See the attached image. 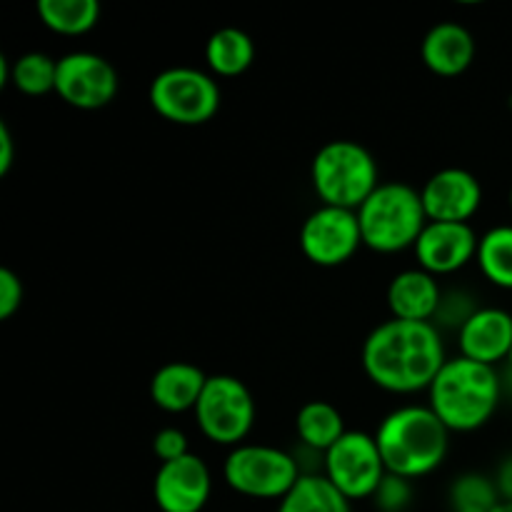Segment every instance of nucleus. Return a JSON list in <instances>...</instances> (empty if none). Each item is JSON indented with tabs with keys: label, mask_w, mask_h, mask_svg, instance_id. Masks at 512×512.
<instances>
[{
	"label": "nucleus",
	"mask_w": 512,
	"mask_h": 512,
	"mask_svg": "<svg viewBox=\"0 0 512 512\" xmlns=\"http://www.w3.org/2000/svg\"><path fill=\"white\" fill-rule=\"evenodd\" d=\"M475 263L495 288L512 290V225H495L480 235Z\"/></svg>",
	"instance_id": "5701e85b"
},
{
	"label": "nucleus",
	"mask_w": 512,
	"mask_h": 512,
	"mask_svg": "<svg viewBox=\"0 0 512 512\" xmlns=\"http://www.w3.org/2000/svg\"><path fill=\"white\" fill-rule=\"evenodd\" d=\"M153 453L155 458L160 460V465L185 458V455H190L188 435H185L180 428L158 430L153 438Z\"/></svg>",
	"instance_id": "bb28decb"
},
{
	"label": "nucleus",
	"mask_w": 512,
	"mask_h": 512,
	"mask_svg": "<svg viewBox=\"0 0 512 512\" xmlns=\"http://www.w3.org/2000/svg\"><path fill=\"white\" fill-rule=\"evenodd\" d=\"M460 355L495 368L512 348V315L503 308H478L458 330Z\"/></svg>",
	"instance_id": "2eb2a0df"
},
{
	"label": "nucleus",
	"mask_w": 512,
	"mask_h": 512,
	"mask_svg": "<svg viewBox=\"0 0 512 512\" xmlns=\"http://www.w3.org/2000/svg\"><path fill=\"white\" fill-rule=\"evenodd\" d=\"M495 485H498L503 503L512 505V458L505 460V463L498 468V475H495Z\"/></svg>",
	"instance_id": "c756f323"
},
{
	"label": "nucleus",
	"mask_w": 512,
	"mask_h": 512,
	"mask_svg": "<svg viewBox=\"0 0 512 512\" xmlns=\"http://www.w3.org/2000/svg\"><path fill=\"white\" fill-rule=\"evenodd\" d=\"M213 493V475L195 453L163 463L153 478V500L160 512H203Z\"/></svg>",
	"instance_id": "f8f14e48"
},
{
	"label": "nucleus",
	"mask_w": 512,
	"mask_h": 512,
	"mask_svg": "<svg viewBox=\"0 0 512 512\" xmlns=\"http://www.w3.org/2000/svg\"><path fill=\"white\" fill-rule=\"evenodd\" d=\"M323 475L350 503L368 498L373 500L375 490L388 475L375 435L348 430L323 455Z\"/></svg>",
	"instance_id": "1a4fd4ad"
},
{
	"label": "nucleus",
	"mask_w": 512,
	"mask_h": 512,
	"mask_svg": "<svg viewBox=\"0 0 512 512\" xmlns=\"http://www.w3.org/2000/svg\"><path fill=\"white\" fill-rule=\"evenodd\" d=\"M205 60L218 78H238L253 65L255 43L245 30L220 28L205 43Z\"/></svg>",
	"instance_id": "aec40b11"
},
{
	"label": "nucleus",
	"mask_w": 512,
	"mask_h": 512,
	"mask_svg": "<svg viewBox=\"0 0 512 512\" xmlns=\"http://www.w3.org/2000/svg\"><path fill=\"white\" fill-rule=\"evenodd\" d=\"M503 383L498 370L475 360L448 358L428 388V405L450 433H473L498 410Z\"/></svg>",
	"instance_id": "7ed1b4c3"
},
{
	"label": "nucleus",
	"mask_w": 512,
	"mask_h": 512,
	"mask_svg": "<svg viewBox=\"0 0 512 512\" xmlns=\"http://www.w3.org/2000/svg\"><path fill=\"white\" fill-rule=\"evenodd\" d=\"M503 503L495 478L480 473L458 475L450 485V510L453 512H495Z\"/></svg>",
	"instance_id": "393cba45"
},
{
	"label": "nucleus",
	"mask_w": 512,
	"mask_h": 512,
	"mask_svg": "<svg viewBox=\"0 0 512 512\" xmlns=\"http://www.w3.org/2000/svg\"><path fill=\"white\" fill-rule=\"evenodd\" d=\"M363 245L360 220L355 210L320 205L303 220L300 250L318 268H340Z\"/></svg>",
	"instance_id": "9d476101"
},
{
	"label": "nucleus",
	"mask_w": 512,
	"mask_h": 512,
	"mask_svg": "<svg viewBox=\"0 0 512 512\" xmlns=\"http://www.w3.org/2000/svg\"><path fill=\"white\" fill-rule=\"evenodd\" d=\"M508 200H510V208H512V188H510V195H508Z\"/></svg>",
	"instance_id": "473e14b6"
},
{
	"label": "nucleus",
	"mask_w": 512,
	"mask_h": 512,
	"mask_svg": "<svg viewBox=\"0 0 512 512\" xmlns=\"http://www.w3.org/2000/svg\"><path fill=\"white\" fill-rule=\"evenodd\" d=\"M420 58L430 73L440 78H458L475 60L473 33L460 23L433 25L420 43Z\"/></svg>",
	"instance_id": "f3484780"
},
{
	"label": "nucleus",
	"mask_w": 512,
	"mask_h": 512,
	"mask_svg": "<svg viewBox=\"0 0 512 512\" xmlns=\"http://www.w3.org/2000/svg\"><path fill=\"white\" fill-rule=\"evenodd\" d=\"M310 183L323 205L358 210L380 185L378 163L358 140H330L310 163Z\"/></svg>",
	"instance_id": "39448f33"
},
{
	"label": "nucleus",
	"mask_w": 512,
	"mask_h": 512,
	"mask_svg": "<svg viewBox=\"0 0 512 512\" xmlns=\"http://www.w3.org/2000/svg\"><path fill=\"white\" fill-rule=\"evenodd\" d=\"M360 360L370 383L395 395L428 390L448 363L438 325L395 318L365 338Z\"/></svg>",
	"instance_id": "f257e3e1"
},
{
	"label": "nucleus",
	"mask_w": 512,
	"mask_h": 512,
	"mask_svg": "<svg viewBox=\"0 0 512 512\" xmlns=\"http://www.w3.org/2000/svg\"><path fill=\"white\" fill-rule=\"evenodd\" d=\"M35 10L45 28L65 38L90 33L100 20V5L95 0H40Z\"/></svg>",
	"instance_id": "4be33fe9"
},
{
	"label": "nucleus",
	"mask_w": 512,
	"mask_h": 512,
	"mask_svg": "<svg viewBox=\"0 0 512 512\" xmlns=\"http://www.w3.org/2000/svg\"><path fill=\"white\" fill-rule=\"evenodd\" d=\"M390 475L418 480L438 470L450 450V430L430 405H403L380 420L375 430Z\"/></svg>",
	"instance_id": "f03ea898"
},
{
	"label": "nucleus",
	"mask_w": 512,
	"mask_h": 512,
	"mask_svg": "<svg viewBox=\"0 0 512 512\" xmlns=\"http://www.w3.org/2000/svg\"><path fill=\"white\" fill-rule=\"evenodd\" d=\"M58 80V60L50 55L30 50V53L18 55L13 60V73H10V85L23 95H48L55 90Z\"/></svg>",
	"instance_id": "b1692460"
},
{
	"label": "nucleus",
	"mask_w": 512,
	"mask_h": 512,
	"mask_svg": "<svg viewBox=\"0 0 512 512\" xmlns=\"http://www.w3.org/2000/svg\"><path fill=\"white\" fill-rule=\"evenodd\" d=\"M303 470L295 455L273 445L243 443L225 458L223 478L230 490L253 500H283Z\"/></svg>",
	"instance_id": "0eeeda50"
},
{
	"label": "nucleus",
	"mask_w": 512,
	"mask_h": 512,
	"mask_svg": "<svg viewBox=\"0 0 512 512\" xmlns=\"http://www.w3.org/2000/svg\"><path fill=\"white\" fill-rule=\"evenodd\" d=\"M25 298L23 280L15 270L0 268V320H10L20 310Z\"/></svg>",
	"instance_id": "cd10ccee"
},
{
	"label": "nucleus",
	"mask_w": 512,
	"mask_h": 512,
	"mask_svg": "<svg viewBox=\"0 0 512 512\" xmlns=\"http://www.w3.org/2000/svg\"><path fill=\"white\" fill-rule=\"evenodd\" d=\"M295 430L300 443L313 453H328L345 433V418L328 400H310L295 415Z\"/></svg>",
	"instance_id": "6ab92c4d"
},
{
	"label": "nucleus",
	"mask_w": 512,
	"mask_h": 512,
	"mask_svg": "<svg viewBox=\"0 0 512 512\" xmlns=\"http://www.w3.org/2000/svg\"><path fill=\"white\" fill-rule=\"evenodd\" d=\"M120 90L118 70L103 55L75 50L58 58L55 93L63 103L78 110H100L115 100Z\"/></svg>",
	"instance_id": "9b49d317"
},
{
	"label": "nucleus",
	"mask_w": 512,
	"mask_h": 512,
	"mask_svg": "<svg viewBox=\"0 0 512 512\" xmlns=\"http://www.w3.org/2000/svg\"><path fill=\"white\" fill-rule=\"evenodd\" d=\"M13 158H15L13 133H10L5 120H0V175L10 173V168H13Z\"/></svg>",
	"instance_id": "c85d7f7f"
},
{
	"label": "nucleus",
	"mask_w": 512,
	"mask_h": 512,
	"mask_svg": "<svg viewBox=\"0 0 512 512\" xmlns=\"http://www.w3.org/2000/svg\"><path fill=\"white\" fill-rule=\"evenodd\" d=\"M355 213L360 220L363 245L383 255L415 248L428 225L420 190L400 180L380 183Z\"/></svg>",
	"instance_id": "20e7f679"
},
{
	"label": "nucleus",
	"mask_w": 512,
	"mask_h": 512,
	"mask_svg": "<svg viewBox=\"0 0 512 512\" xmlns=\"http://www.w3.org/2000/svg\"><path fill=\"white\" fill-rule=\"evenodd\" d=\"M505 363H508V368L512 370V348H510V355H508V360H505Z\"/></svg>",
	"instance_id": "2f4dec72"
},
{
	"label": "nucleus",
	"mask_w": 512,
	"mask_h": 512,
	"mask_svg": "<svg viewBox=\"0 0 512 512\" xmlns=\"http://www.w3.org/2000/svg\"><path fill=\"white\" fill-rule=\"evenodd\" d=\"M495 512H512V505H508V503H500L498 508H495Z\"/></svg>",
	"instance_id": "7c9ffc66"
},
{
	"label": "nucleus",
	"mask_w": 512,
	"mask_h": 512,
	"mask_svg": "<svg viewBox=\"0 0 512 512\" xmlns=\"http://www.w3.org/2000/svg\"><path fill=\"white\" fill-rule=\"evenodd\" d=\"M148 100L155 113L173 125H205L220 110V85L210 73L190 65L165 68L150 80Z\"/></svg>",
	"instance_id": "423d86ee"
},
{
	"label": "nucleus",
	"mask_w": 512,
	"mask_h": 512,
	"mask_svg": "<svg viewBox=\"0 0 512 512\" xmlns=\"http://www.w3.org/2000/svg\"><path fill=\"white\" fill-rule=\"evenodd\" d=\"M375 508L380 512H405L413 503V488H410V480L400 478V475H385V480L380 483V488L373 495Z\"/></svg>",
	"instance_id": "a878e982"
},
{
	"label": "nucleus",
	"mask_w": 512,
	"mask_h": 512,
	"mask_svg": "<svg viewBox=\"0 0 512 512\" xmlns=\"http://www.w3.org/2000/svg\"><path fill=\"white\" fill-rule=\"evenodd\" d=\"M420 198L430 223H470L483 205V185L470 170L443 168L425 180Z\"/></svg>",
	"instance_id": "ddd939ff"
},
{
	"label": "nucleus",
	"mask_w": 512,
	"mask_h": 512,
	"mask_svg": "<svg viewBox=\"0 0 512 512\" xmlns=\"http://www.w3.org/2000/svg\"><path fill=\"white\" fill-rule=\"evenodd\" d=\"M200 433L215 445L238 448L255 425V400L248 385L235 375H210L195 405Z\"/></svg>",
	"instance_id": "6e6552de"
},
{
	"label": "nucleus",
	"mask_w": 512,
	"mask_h": 512,
	"mask_svg": "<svg viewBox=\"0 0 512 512\" xmlns=\"http://www.w3.org/2000/svg\"><path fill=\"white\" fill-rule=\"evenodd\" d=\"M278 512H350V500L325 475L303 473L278 503Z\"/></svg>",
	"instance_id": "412c9836"
},
{
	"label": "nucleus",
	"mask_w": 512,
	"mask_h": 512,
	"mask_svg": "<svg viewBox=\"0 0 512 512\" xmlns=\"http://www.w3.org/2000/svg\"><path fill=\"white\" fill-rule=\"evenodd\" d=\"M478 245L480 238L470 223H430L428 220L413 253L420 270L443 278L473 263L478 258Z\"/></svg>",
	"instance_id": "4468645a"
},
{
	"label": "nucleus",
	"mask_w": 512,
	"mask_h": 512,
	"mask_svg": "<svg viewBox=\"0 0 512 512\" xmlns=\"http://www.w3.org/2000/svg\"><path fill=\"white\" fill-rule=\"evenodd\" d=\"M443 303V288L438 278L420 268L403 270L388 285V308L395 320L433 323Z\"/></svg>",
	"instance_id": "dca6fc26"
},
{
	"label": "nucleus",
	"mask_w": 512,
	"mask_h": 512,
	"mask_svg": "<svg viewBox=\"0 0 512 512\" xmlns=\"http://www.w3.org/2000/svg\"><path fill=\"white\" fill-rule=\"evenodd\" d=\"M208 378L203 368L188 360L165 363L150 378V400L163 413H188L198 405Z\"/></svg>",
	"instance_id": "a211bd4d"
}]
</instances>
